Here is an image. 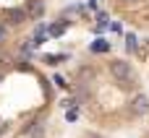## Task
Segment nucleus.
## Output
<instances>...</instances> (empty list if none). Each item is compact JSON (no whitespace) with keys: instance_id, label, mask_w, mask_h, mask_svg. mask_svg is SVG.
Listing matches in <instances>:
<instances>
[{"instance_id":"obj_4","label":"nucleus","mask_w":149,"mask_h":138,"mask_svg":"<svg viewBox=\"0 0 149 138\" xmlns=\"http://www.w3.org/2000/svg\"><path fill=\"white\" fill-rule=\"evenodd\" d=\"M42 10H45L42 0H29V5H26V13H29V18H39V16H42Z\"/></svg>"},{"instance_id":"obj_9","label":"nucleus","mask_w":149,"mask_h":138,"mask_svg":"<svg viewBox=\"0 0 149 138\" xmlns=\"http://www.w3.org/2000/svg\"><path fill=\"white\" fill-rule=\"evenodd\" d=\"M126 3H134V0H126Z\"/></svg>"},{"instance_id":"obj_2","label":"nucleus","mask_w":149,"mask_h":138,"mask_svg":"<svg viewBox=\"0 0 149 138\" xmlns=\"http://www.w3.org/2000/svg\"><path fill=\"white\" fill-rule=\"evenodd\" d=\"M147 112H149V97H144V94H136V97L131 99V115L141 117V115H147Z\"/></svg>"},{"instance_id":"obj_3","label":"nucleus","mask_w":149,"mask_h":138,"mask_svg":"<svg viewBox=\"0 0 149 138\" xmlns=\"http://www.w3.org/2000/svg\"><path fill=\"white\" fill-rule=\"evenodd\" d=\"M5 18H8V23H24L29 18V13H26V8H8Z\"/></svg>"},{"instance_id":"obj_8","label":"nucleus","mask_w":149,"mask_h":138,"mask_svg":"<svg viewBox=\"0 0 149 138\" xmlns=\"http://www.w3.org/2000/svg\"><path fill=\"white\" fill-rule=\"evenodd\" d=\"M5 37H8V29H5V26H3V23H0V44H3V42H5Z\"/></svg>"},{"instance_id":"obj_5","label":"nucleus","mask_w":149,"mask_h":138,"mask_svg":"<svg viewBox=\"0 0 149 138\" xmlns=\"http://www.w3.org/2000/svg\"><path fill=\"white\" fill-rule=\"evenodd\" d=\"M92 50H94V52H107V50H110V44H107L105 39H100V42H94V44H92Z\"/></svg>"},{"instance_id":"obj_1","label":"nucleus","mask_w":149,"mask_h":138,"mask_svg":"<svg viewBox=\"0 0 149 138\" xmlns=\"http://www.w3.org/2000/svg\"><path fill=\"white\" fill-rule=\"evenodd\" d=\"M110 76H113L118 83L128 86V83L134 81V70H131V63H126V60H113V63H110Z\"/></svg>"},{"instance_id":"obj_6","label":"nucleus","mask_w":149,"mask_h":138,"mask_svg":"<svg viewBox=\"0 0 149 138\" xmlns=\"http://www.w3.org/2000/svg\"><path fill=\"white\" fill-rule=\"evenodd\" d=\"M63 29H65V23H55V26H50V34H63Z\"/></svg>"},{"instance_id":"obj_7","label":"nucleus","mask_w":149,"mask_h":138,"mask_svg":"<svg viewBox=\"0 0 149 138\" xmlns=\"http://www.w3.org/2000/svg\"><path fill=\"white\" fill-rule=\"evenodd\" d=\"M126 42H128V44H126V47H128V50H136V37H134V34H131V37H128V39H126Z\"/></svg>"}]
</instances>
